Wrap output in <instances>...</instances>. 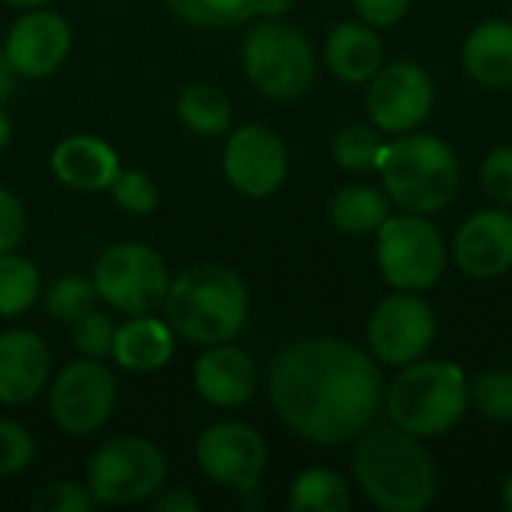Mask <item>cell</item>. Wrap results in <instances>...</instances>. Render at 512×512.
I'll return each mask as SVG.
<instances>
[{
	"instance_id": "39",
	"label": "cell",
	"mask_w": 512,
	"mask_h": 512,
	"mask_svg": "<svg viewBox=\"0 0 512 512\" xmlns=\"http://www.w3.org/2000/svg\"><path fill=\"white\" fill-rule=\"evenodd\" d=\"M15 78H18V72L12 69V63L6 60V54L0 51V105L12 96V90H15Z\"/></svg>"
},
{
	"instance_id": "37",
	"label": "cell",
	"mask_w": 512,
	"mask_h": 512,
	"mask_svg": "<svg viewBox=\"0 0 512 512\" xmlns=\"http://www.w3.org/2000/svg\"><path fill=\"white\" fill-rule=\"evenodd\" d=\"M360 18L372 27H390L405 18L411 0H354Z\"/></svg>"
},
{
	"instance_id": "3",
	"label": "cell",
	"mask_w": 512,
	"mask_h": 512,
	"mask_svg": "<svg viewBox=\"0 0 512 512\" xmlns=\"http://www.w3.org/2000/svg\"><path fill=\"white\" fill-rule=\"evenodd\" d=\"M165 315L177 336L195 345L231 342L249 318V294L237 273L219 264H198L171 279Z\"/></svg>"
},
{
	"instance_id": "24",
	"label": "cell",
	"mask_w": 512,
	"mask_h": 512,
	"mask_svg": "<svg viewBox=\"0 0 512 512\" xmlns=\"http://www.w3.org/2000/svg\"><path fill=\"white\" fill-rule=\"evenodd\" d=\"M180 123L204 138H219L231 129V102L213 84H189L177 99Z\"/></svg>"
},
{
	"instance_id": "32",
	"label": "cell",
	"mask_w": 512,
	"mask_h": 512,
	"mask_svg": "<svg viewBox=\"0 0 512 512\" xmlns=\"http://www.w3.org/2000/svg\"><path fill=\"white\" fill-rule=\"evenodd\" d=\"M93 504L96 501H93L90 489L69 483V480L45 483L30 498V510L33 512H87Z\"/></svg>"
},
{
	"instance_id": "16",
	"label": "cell",
	"mask_w": 512,
	"mask_h": 512,
	"mask_svg": "<svg viewBox=\"0 0 512 512\" xmlns=\"http://www.w3.org/2000/svg\"><path fill=\"white\" fill-rule=\"evenodd\" d=\"M456 264L474 279H498L512 267V216L480 210L456 234Z\"/></svg>"
},
{
	"instance_id": "11",
	"label": "cell",
	"mask_w": 512,
	"mask_h": 512,
	"mask_svg": "<svg viewBox=\"0 0 512 512\" xmlns=\"http://www.w3.org/2000/svg\"><path fill=\"white\" fill-rule=\"evenodd\" d=\"M435 312L417 291H399L378 303L369 318V348L387 366H408L420 360L435 342Z\"/></svg>"
},
{
	"instance_id": "15",
	"label": "cell",
	"mask_w": 512,
	"mask_h": 512,
	"mask_svg": "<svg viewBox=\"0 0 512 512\" xmlns=\"http://www.w3.org/2000/svg\"><path fill=\"white\" fill-rule=\"evenodd\" d=\"M72 48V30L63 15L51 9L24 12L6 36V60L18 78H45L63 66Z\"/></svg>"
},
{
	"instance_id": "25",
	"label": "cell",
	"mask_w": 512,
	"mask_h": 512,
	"mask_svg": "<svg viewBox=\"0 0 512 512\" xmlns=\"http://www.w3.org/2000/svg\"><path fill=\"white\" fill-rule=\"evenodd\" d=\"M288 507L294 512H345L351 507V489L336 471L309 468L291 483Z\"/></svg>"
},
{
	"instance_id": "35",
	"label": "cell",
	"mask_w": 512,
	"mask_h": 512,
	"mask_svg": "<svg viewBox=\"0 0 512 512\" xmlns=\"http://www.w3.org/2000/svg\"><path fill=\"white\" fill-rule=\"evenodd\" d=\"M483 189L501 207L512 204V147H495L483 162Z\"/></svg>"
},
{
	"instance_id": "38",
	"label": "cell",
	"mask_w": 512,
	"mask_h": 512,
	"mask_svg": "<svg viewBox=\"0 0 512 512\" xmlns=\"http://www.w3.org/2000/svg\"><path fill=\"white\" fill-rule=\"evenodd\" d=\"M153 510L159 512H198L201 501L186 489H159L153 495Z\"/></svg>"
},
{
	"instance_id": "14",
	"label": "cell",
	"mask_w": 512,
	"mask_h": 512,
	"mask_svg": "<svg viewBox=\"0 0 512 512\" xmlns=\"http://www.w3.org/2000/svg\"><path fill=\"white\" fill-rule=\"evenodd\" d=\"M435 105V84L417 63H393L372 78L366 108L378 129L405 135L417 129Z\"/></svg>"
},
{
	"instance_id": "27",
	"label": "cell",
	"mask_w": 512,
	"mask_h": 512,
	"mask_svg": "<svg viewBox=\"0 0 512 512\" xmlns=\"http://www.w3.org/2000/svg\"><path fill=\"white\" fill-rule=\"evenodd\" d=\"M39 297V270L15 255V252H3L0 255V318H15L24 309L33 306V300Z\"/></svg>"
},
{
	"instance_id": "6",
	"label": "cell",
	"mask_w": 512,
	"mask_h": 512,
	"mask_svg": "<svg viewBox=\"0 0 512 512\" xmlns=\"http://www.w3.org/2000/svg\"><path fill=\"white\" fill-rule=\"evenodd\" d=\"M243 69L264 96L291 102L312 87L318 63L306 33L282 21H261L246 33Z\"/></svg>"
},
{
	"instance_id": "42",
	"label": "cell",
	"mask_w": 512,
	"mask_h": 512,
	"mask_svg": "<svg viewBox=\"0 0 512 512\" xmlns=\"http://www.w3.org/2000/svg\"><path fill=\"white\" fill-rule=\"evenodd\" d=\"M12 6H21V9H33V6H45L48 0H6Z\"/></svg>"
},
{
	"instance_id": "28",
	"label": "cell",
	"mask_w": 512,
	"mask_h": 512,
	"mask_svg": "<svg viewBox=\"0 0 512 512\" xmlns=\"http://www.w3.org/2000/svg\"><path fill=\"white\" fill-rule=\"evenodd\" d=\"M96 300H99V294H96V285L90 279L63 276V279L48 285V291H45V312L54 321L75 324L78 318H84L87 312L96 309Z\"/></svg>"
},
{
	"instance_id": "17",
	"label": "cell",
	"mask_w": 512,
	"mask_h": 512,
	"mask_svg": "<svg viewBox=\"0 0 512 512\" xmlns=\"http://www.w3.org/2000/svg\"><path fill=\"white\" fill-rule=\"evenodd\" d=\"M192 384L204 402L216 408H237L255 396L258 366L246 351L228 342L210 345L192 369Z\"/></svg>"
},
{
	"instance_id": "40",
	"label": "cell",
	"mask_w": 512,
	"mask_h": 512,
	"mask_svg": "<svg viewBox=\"0 0 512 512\" xmlns=\"http://www.w3.org/2000/svg\"><path fill=\"white\" fill-rule=\"evenodd\" d=\"M9 138H12V123H9V117L3 114V108H0V150L9 144Z\"/></svg>"
},
{
	"instance_id": "12",
	"label": "cell",
	"mask_w": 512,
	"mask_h": 512,
	"mask_svg": "<svg viewBox=\"0 0 512 512\" xmlns=\"http://www.w3.org/2000/svg\"><path fill=\"white\" fill-rule=\"evenodd\" d=\"M195 459L204 477L234 492H255L267 468V444L246 423H216L201 432L195 444Z\"/></svg>"
},
{
	"instance_id": "31",
	"label": "cell",
	"mask_w": 512,
	"mask_h": 512,
	"mask_svg": "<svg viewBox=\"0 0 512 512\" xmlns=\"http://www.w3.org/2000/svg\"><path fill=\"white\" fill-rule=\"evenodd\" d=\"M114 333H117V324L108 312H87L84 318H78L72 324V342L75 348L84 354V357H93V360H102L111 354V345H114Z\"/></svg>"
},
{
	"instance_id": "9",
	"label": "cell",
	"mask_w": 512,
	"mask_h": 512,
	"mask_svg": "<svg viewBox=\"0 0 512 512\" xmlns=\"http://www.w3.org/2000/svg\"><path fill=\"white\" fill-rule=\"evenodd\" d=\"M444 264V240L420 213L387 216L378 228V267L393 288L429 291L444 276Z\"/></svg>"
},
{
	"instance_id": "4",
	"label": "cell",
	"mask_w": 512,
	"mask_h": 512,
	"mask_svg": "<svg viewBox=\"0 0 512 512\" xmlns=\"http://www.w3.org/2000/svg\"><path fill=\"white\" fill-rule=\"evenodd\" d=\"M381 180L387 195L408 213H438L444 210L459 192V159L435 135L426 132H405L393 144H384L378 162Z\"/></svg>"
},
{
	"instance_id": "8",
	"label": "cell",
	"mask_w": 512,
	"mask_h": 512,
	"mask_svg": "<svg viewBox=\"0 0 512 512\" xmlns=\"http://www.w3.org/2000/svg\"><path fill=\"white\" fill-rule=\"evenodd\" d=\"M93 285L99 300L123 315H153L168 294V267L144 243H117L96 261Z\"/></svg>"
},
{
	"instance_id": "29",
	"label": "cell",
	"mask_w": 512,
	"mask_h": 512,
	"mask_svg": "<svg viewBox=\"0 0 512 512\" xmlns=\"http://www.w3.org/2000/svg\"><path fill=\"white\" fill-rule=\"evenodd\" d=\"M381 153H384V141L378 138L375 129H369L363 123L345 126L333 138V159L345 171H369V168H378Z\"/></svg>"
},
{
	"instance_id": "10",
	"label": "cell",
	"mask_w": 512,
	"mask_h": 512,
	"mask_svg": "<svg viewBox=\"0 0 512 512\" xmlns=\"http://www.w3.org/2000/svg\"><path fill=\"white\" fill-rule=\"evenodd\" d=\"M117 381L114 375L93 357L69 363L51 384L48 411L60 432L84 438L102 429L114 411Z\"/></svg>"
},
{
	"instance_id": "2",
	"label": "cell",
	"mask_w": 512,
	"mask_h": 512,
	"mask_svg": "<svg viewBox=\"0 0 512 512\" xmlns=\"http://www.w3.org/2000/svg\"><path fill=\"white\" fill-rule=\"evenodd\" d=\"M354 474L366 498L387 512H423L435 498L432 459L399 426H369L357 438Z\"/></svg>"
},
{
	"instance_id": "22",
	"label": "cell",
	"mask_w": 512,
	"mask_h": 512,
	"mask_svg": "<svg viewBox=\"0 0 512 512\" xmlns=\"http://www.w3.org/2000/svg\"><path fill=\"white\" fill-rule=\"evenodd\" d=\"M462 60L468 75L492 90L512 87V24L486 21L468 33Z\"/></svg>"
},
{
	"instance_id": "30",
	"label": "cell",
	"mask_w": 512,
	"mask_h": 512,
	"mask_svg": "<svg viewBox=\"0 0 512 512\" xmlns=\"http://www.w3.org/2000/svg\"><path fill=\"white\" fill-rule=\"evenodd\" d=\"M471 399L483 417L495 423L512 420V372L507 369H486L471 381Z\"/></svg>"
},
{
	"instance_id": "19",
	"label": "cell",
	"mask_w": 512,
	"mask_h": 512,
	"mask_svg": "<svg viewBox=\"0 0 512 512\" xmlns=\"http://www.w3.org/2000/svg\"><path fill=\"white\" fill-rule=\"evenodd\" d=\"M51 168L63 186H72L81 192H96V189H108L114 183V177L120 174V159L105 141H99L93 135H72L54 147Z\"/></svg>"
},
{
	"instance_id": "33",
	"label": "cell",
	"mask_w": 512,
	"mask_h": 512,
	"mask_svg": "<svg viewBox=\"0 0 512 512\" xmlns=\"http://www.w3.org/2000/svg\"><path fill=\"white\" fill-rule=\"evenodd\" d=\"M108 189H111V198L117 201V207H123L129 213H153L159 204V189L144 171L120 168V174L114 177V183Z\"/></svg>"
},
{
	"instance_id": "20",
	"label": "cell",
	"mask_w": 512,
	"mask_h": 512,
	"mask_svg": "<svg viewBox=\"0 0 512 512\" xmlns=\"http://www.w3.org/2000/svg\"><path fill=\"white\" fill-rule=\"evenodd\" d=\"M111 357L126 372H156L174 357V330L153 315H132L117 327Z\"/></svg>"
},
{
	"instance_id": "26",
	"label": "cell",
	"mask_w": 512,
	"mask_h": 512,
	"mask_svg": "<svg viewBox=\"0 0 512 512\" xmlns=\"http://www.w3.org/2000/svg\"><path fill=\"white\" fill-rule=\"evenodd\" d=\"M183 21L198 27H225L252 12H282L288 0H165Z\"/></svg>"
},
{
	"instance_id": "41",
	"label": "cell",
	"mask_w": 512,
	"mask_h": 512,
	"mask_svg": "<svg viewBox=\"0 0 512 512\" xmlns=\"http://www.w3.org/2000/svg\"><path fill=\"white\" fill-rule=\"evenodd\" d=\"M501 498H504V507L512 512V474L507 477V483H504V489H501Z\"/></svg>"
},
{
	"instance_id": "23",
	"label": "cell",
	"mask_w": 512,
	"mask_h": 512,
	"mask_svg": "<svg viewBox=\"0 0 512 512\" xmlns=\"http://www.w3.org/2000/svg\"><path fill=\"white\" fill-rule=\"evenodd\" d=\"M387 216H390L387 195L363 183L345 186L330 201V222L342 234H372L384 225Z\"/></svg>"
},
{
	"instance_id": "36",
	"label": "cell",
	"mask_w": 512,
	"mask_h": 512,
	"mask_svg": "<svg viewBox=\"0 0 512 512\" xmlns=\"http://www.w3.org/2000/svg\"><path fill=\"white\" fill-rule=\"evenodd\" d=\"M24 231H27V216H24L21 201L12 192L0 189V255L18 249V243L24 240Z\"/></svg>"
},
{
	"instance_id": "7",
	"label": "cell",
	"mask_w": 512,
	"mask_h": 512,
	"mask_svg": "<svg viewBox=\"0 0 512 512\" xmlns=\"http://www.w3.org/2000/svg\"><path fill=\"white\" fill-rule=\"evenodd\" d=\"M168 477L162 450L144 438L123 435L105 441L87 468V489L99 504H138L153 498Z\"/></svg>"
},
{
	"instance_id": "21",
	"label": "cell",
	"mask_w": 512,
	"mask_h": 512,
	"mask_svg": "<svg viewBox=\"0 0 512 512\" xmlns=\"http://www.w3.org/2000/svg\"><path fill=\"white\" fill-rule=\"evenodd\" d=\"M324 57H327L330 72L339 81L363 84L378 75V69L384 63V45L369 24L345 21L327 36Z\"/></svg>"
},
{
	"instance_id": "5",
	"label": "cell",
	"mask_w": 512,
	"mask_h": 512,
	"mask_svg": "<svg viewBox=\"0 0 512 512\" xmlns=\"http://www.w3.org/2000/svg\"><path fill=\"white\" fill-rule=\"evenodd\" d=\"M468 381L456 363L414 360L384 390V405L393 426L432 438L453 429L468 411Z\"/></svg>"
},
{
	"instance_id": "34",
	"label": "cell",
	"mask_w": 512,
	"mask_h": 512,
	"mask_svg": "<svg viewBox=\"0 0 512 512\" xmlns=\"http://www.w3.org/2000/svg\"><path fill=\"white\" fill-rule=\"evenodd\" d=\"M36 444L30 432L12 420H0V477H15L30 468Z\"/></svg>"
},
{
	"instance_id": "18",
	"label": "cell",
	"mask_w": 512,
	"mask_h": 512,
	"mask_svg": "<svg viewBox=\"0 0 512 512\" xmlns=\"http://www.w3.org/2000/svg\"><path fill=\"white\" fill-rule=\"evenodd\" d=\"M51 375L48 345L30 330L0 333V402L24 405L36 399Z\"/></svg>"
},
{
	"instance_id": "13",
	"label": "cell",
	"mask_w": 512,
	"mask_h": 512,
	"mask_svg": "<svg viewBox=\"0 0 512 512\" xmlns=\"http://www.w3.org/2000/svg\"><path fill=\"white\" fill-rule=\"evenodd\" d=\"M222 165L228 183L240 195L267 198L288 177V150L282 138L264 123H246L231 132Z\"/></svg>"
},
{
	"instance_id": "1",
	"label": "cell",
	"mask_w": 512,
	"mask_h": 512,
	"mask_svg": "<svg viewBox=\"0 0 512 512\" xmlns=\"http://www.w3.org/2000/svg\"><path fill=\"white\" fill-rule=\"evenodd\" d=\"M270 402L282 423L321 447L357 441L384 405V378L366 351L315 336L288 345L270 366Z\"/></svg>"
}]
</instances>
